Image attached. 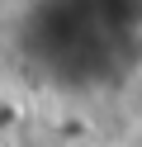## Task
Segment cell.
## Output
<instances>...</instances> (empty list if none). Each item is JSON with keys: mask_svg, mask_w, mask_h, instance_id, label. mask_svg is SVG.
I'll return each instance as SVG.
<instances>
[{"mask_svg": "<svg viewBox=\"0 0 142 147\" xmlns=\"http://www.w3.org/2000/svg\"><path fill=\"white\" fill-rule=\"evenodd\" d=\"M38 0H0V24H9V19H19V14H28Z\"/></svg>", "mask_w": 142, "mask_h": 147, "instance_id": "obj_1", "label": "cell"}]
</instances>
